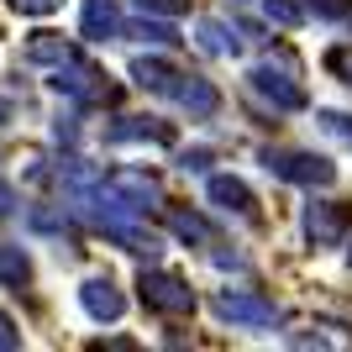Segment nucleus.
Listing matches in <instances>:
<instances>
[{
    "mask_svg": "<svg viewBox=\"0 0 352 352\" xmlns=\"http://www.w3.org/2000/svg\"><path fill=\"white\" fill-rule=\"evenodd\" d=\"M126 32H132V37H142V43H153V47H179V32L168 27V21H147V11L137 16Z\"/></svg>",
    "mask_w": 352,
    "mask_h": 352,
    "instance_id": "obj_17",
    "label": "nucleus"
},
{
    "mask_svg": "<svg viewBox=\"0 0 352 352\" xmlns=\"http://www.w3.org/2000/svg\"><path fill=\"white\" fill-rule=\"evenodd\" d=\"M179 163H184V168H195V174H200V168H206V163H210V153H206V147H195V153H179Z\"/></svg>",
    "mask_w": 352,
    "mask_h": 352,
    "instance_id": "obj_26",
    "label": "nucleus"
},
{
    "mask_svg": "<svg viewBox=\"0 0 352 352\" xmlns=\"http://www.w3.org/2000/svg\"><path fill=\"white\" fill-rule=\"evenodd\" d=\"M137 11H153V16H179L184 11V0H132Z\"/></svg>",
    "mask_w": 352,
    "mask_h": 352,
    "instance_id": "obj_24",
    "label": "nucleus"
},
{
    "mask_svg": "<svg viewBox=\"0 0 352 352\" xmlns=\"http://www.w3.org/2000/svg\"><path fill=\"white\" fill-rule=\"evenodd\" d=\"M263 168L284 184H300V190H326L337 179V163L321 158V153H300V147H263Z\"/></svg>",
    "mask_w": 352,
    "mask_h": 352,
    "instance_id": "obj_2",
    "label": "nucleus"
},
{
    "mask_svg": "<svg viewBox=\"0 0 352 352\" xmlns=\"http://www.w3.org/2000/svg\"><path fill=\"white\" fill-rule=\"evenodd\" d=\"M305 11H310V6H294V0H263V16L274 21V27H300Z\"/></svg>",
    "mask_w": 352,
    "mask_h": 352,
    "instance_id": "obj_18",
    "label": "nucleus"
},
{
    "mask_svg": "<svg viewBox=\"0 0 352 352\" xmlns=\"http://www.w3.org/2000/svg\"><path fill=\"white\" fill-rule=\"evenodd\" d=\"M321 21H352V0H305Z\"/></svg>",
    "mask_w": 352,
    "mask_h": 352,
    "instance_id": "obj_20",
    "label": "nucleus"
},
{
    "mask_svg": "<svg viewBox=\"0 0 352 352\" xmlns=\"http://www.w3.org/2000/svg\"><path fill=\"white\" fill-rule=\"evenodd\" d=\"M0 284L6 289H27L32 284V258L21 248H6V242H0Z\"/></svg>",
    "mask_w": 352,
    "mask_h": 352,
    "instance_id": "obj_15",
    "label": "nucleus"
},
{
    "mask_svg": "<svg viewBox=\"0 0 352 352\" xmlns=\"http://www.w3.org/2000/svg\"><path fill=\"white\" fill-rule=\"evenodd\" d=\"M121 32H126V21H121L116 0H85V6H79V37L111 43V37H121Z\"/></svg>",
    "mask_w": 352,
    "mask_h": 352,
    "instance_id": "obj_9",
    "label": "nucleus"
},
{
    "mask_svg": "<svg viewBox=\"0 0 352 352\" xmlns=\"http://www.w3.org/2000/svg\"><path fill=\"white\" fill-rule=\"evenodd\" d=\"M216 316L232 326H248V331H263V326L279 321V305L268 294H252V289H221L216 294Z\"/></svg>",
    "mask_w": 352,
    "mask_h": 352,
    "instance_id": "obj_5",
    "label": "nucleus"
},
{
    "mask_svg": "<svg viewBox=\"0 0 352 352\" xmlns=\"http://www.w3.org/2000/svg\"><path fill=\"white\" fill-rule=\"evenodd\" d=\"M16 347H21V331H16V321L0 310V352H16Z\"/></svg>",
    "mask_w": 352,
    "mask_h": 352,
    "instance_id": "obj_25",
    "label": "nucleus"
},
{
    "mask_svg": "<svg viewBox=\"0 0 352 352\" xmlns=\"http://www.w3.org/2000/svg\"><path fill=\"white\" fill-rule=\"evenodd\" d=\"M326 69L337 74L342 85H352V43H337L331 53H326Z\"/></svg>",
    "mask_w": 352,
    "mask_h": 352,
    "instance_id": "obj_19",
    "label": "nucleus"
},
{
    "mask_svg": "<svg viewBox=\"0 0 352 352\" xmlns=\"http://www.w3.org/2000/svg\"><path fill=\"white\" fill-rule=\"evenodd\" d=\"M89 200V195H85ZM95 200L111 210H126V216H147V210H158V179L142 174V168H111V174L100 179V190H95Z\"/></svg>",
    "mask_w": 352,
    "mask_h": 352,
    "instance_id": "obj_1",
    "label": "nucleus"
},
{
    "mask_svg": "<svg viewBox=\"0 0 352 352\" xmlns=\"http://www.w3.org/2000/svg\"><path fill=\"white\" fill-rule=\"evenodd\" d=\"M248 89L258 95V100L274 105V116H284V111H305V105H310L305 85L294 79V63H284V69H274V63L248 69Z\"/></svg>",
    "mask_w": 352,
    "mask_h": 352,
    "instance_id": "obj_3",
    "label": "nucleus"
},
{
    "mask_svg": "<svg viewBox=\"0 0 352 352\" xmlns=\"http://www.w3.org/2000/svg\"><path fill=\"white\" fill-rule=\"evenodd\" d=\"M195 43H200V53H210V58H236V53H242L236 32L226 27V21H216V16H206V21L195 27Z\"/></svg>",
    "mask_w": 352,
    "mask_h": 352,
    "instance_id": "obj_13",
    "label": "nucleus"
},
{
    "mask_svg": "<svg viewBox=\"0 0 352 352\" xmlns=\"http://www.w3.org/2000/svg\"><path fill=\"white\" fill-rule=\"evenodd\" d=\"M105 142H153V147H174V126L158 116H121L116 126H105Z\"/></svg>",
    "mask_w": 352,
    "mask_h": 352,
    "instance_id": "obj_8",
    "label": "nucleus"
},
{
    "mask_svg": "<svg viewBox=\"0 0 352 352\" xmlns=\"http://www.w3.org/2000/svg\"><path fill=\"white\" fill-rule=\"evenodd\" d=\"M321 126L337 137V142H347V147H352V116H342V111H321Z\"/></svg>",
    "mask_w": 352,
    "mask_h": 352,
    "instance_id": "obj_21",
    "label": "nucleus"
},
{
    "mask_svg": "<svg viewBox=\"0 0 352 352\" xmlns=\"http://www.w3.org/2000/svg\"><path fill=\"white\" fill-rule=\"evenodd\" d=\"M206 200H210L216 210H226V216H242V221L258 216V200H252V190H248L236 174H210V179H206Z\"/></svg>",
    "mask_w": 352,
    "mask_h": 352,
    "instance_id": "obj_7",
    "label": "nucleus"
},
{
    "mask_svg": "<svg viewBox=\"0 0 352 352\" xmlns=\"http://www.w3.org/2000/svg\"><path fill=\"white\" fill-rule=\"evenodd\" d=\"M53 142H58V147H74V142H79V116H74V111L53 121Z\"/></svg>",
    "mask_w": 352,
    "mask_h": 352,
    "instance_id": "obj_22",
    "label": "nucleus"
},
{
    "mask_svg": "<svg viewBox=\"0 0 352 352\" xmlns=\"http://www.w3.org/2000/svg\"><path fill=\"white\" fill-rule=\"evenodd\" d=\"M168 232L179 242H210V221L195 216V210H168Z\"/></svg>",
    "mask_w": 352,
    "mask_h": 352,
    "instance_id": "obj_16",
    "label": "nucleus"
},
{
    "mask_svg": "<svg viewBox=\"0 0 352 352\" xmlns=\"http://www.w3.org/2000/svg\"><path fill=\"white\" fill-rule=\"evenodd\" d=\"M174 100L184 105L195 121H206V116H216V111H221V89L210 85V79H200V74H179Z\"/></svg>",
    "mask_w": 352,
    "mask_h": 352,
    "instance_id": "obj_10",
    "label": "nucleus"
},
{
    "mask_svg": "<svg viewBox=\"0 0 352 352\" xmlns=\"http://www.w3.org/2000/svg\"><path fill=\"white\" fill-rule=\"evenodd\" d=\"M305 236H310V248H337L347 236V210L337 200H310L305 206Z\"/></svg>",
    "mask_w": 352,
    "mask_h": 352,
    "instance_id": "obj_6",
    "label": "nucleus"
},
{
    "mask_svg": "<svg viewBox=\"0 0 352 352\" xmlns=\"http://www.w3.org/2000/svg\"><path fill=\"white\" fill-rule=\"evenodd\" d=\"M79 305H85L95 321H121V310H126V294H121L111 279H85V289H79Z\"/></svg>",
    "mask_w": 352,
    "mask_h": 352,
    "instance_id": "obj_11",
    "label": "nucleus"
},
{
    "mask_svg": "<svg viewBox=\"0 0 352 352\" xmlns=\"http://www.w3.org/2000/svg\"><path fill=\"white\" fill-rule=\"evenodd\" d=\"M63 0H11V11H21V16H53Z\"/></svg>",
    "mask_w": 352,
    "mask_h": 352,
    "instance_id": "obj_23",
    "label": "nucleus"
},
{
    "mask_svg": "<svg viewBox=\"0 0 352 352\" xmlns=\"http://www.w3.org/2000/svg\"><path fill=\"white\" fill-rule=\"evenodd\" d=\"M21 58H27V63H53V69H58V63L79 58V47H74L63 32H32L27 47H21Z\"/></svg>",
    "mask_w": 352,
    "mask_h": 352,
    "instance_id": "obj_12",
    "label": "nucleus"
},
{
    "mask_svg": "<svg viewBox=\"0 0 352 352\" xmlns=\"http://www.w3.org/2000/svg\"><path fill=\"white\" fill-rule=\"evenodd\" d=\"M137 289H142V305H147V310H158V316H190V310H195V289L179 279V274L142 268Z\"/></svg>",
    "mask_w": 352,
    "mask_h": 352,
    "instance_id": "obj_4",
    "label": "nucleus"
},
{
    "mask_svg": "<svg viewBox=\"0 0 352 352\" xmlns=\"http://www.w3.org/2000/svg\"><path fill=\"white\" fill-rule=\"evenodd\" d=\"M11 210H16V190L0 179V216H11Z\"/></svg>",
    "mask_w": 352,
    "mask_h": 352,
    "instance_id": "obj_27",
    "label": "nucleus"
},
{
    "mask_svg": "<svg viewBox=\"0 0 352 352\" xmlns=\"http://www.w3.org/2000/svg\"><path fill=\"white\" fill-rule=\"evenodd\" d=\"M132 79L142 89H158V95H174V85H179V74L163 58H132Z\"/></svg>",
    "mask_w": 352,
    "mask_h": 352,
    "instance_id": "obj_14",
    "label": "nucleus"
}]
</instances>
